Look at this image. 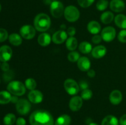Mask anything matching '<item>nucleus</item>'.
Wrapping results in <instances>:
<instances>
[{"mask_svg": "<svg viewBox=\"0 0 126 125\" xmlns=\"http://www.w3.org/2000/svg\"><path fill=\"white\" fill-rule=\"evenodd\" d=\"M29 121L31 125H54V118L48 111L37 110L30 115Z\"/></svg>", "mask_w": 126, "mask_h": 125, "instance_id": "f257e3e1", "label": "nucleus"}, {"mask_svg": "<svg viewBox=\"0 0 126 125\" xmlns=\"http://www.w3.org/2000/svg\"><path fill=\"white\" fill-rule=\"evenodd\" d=\"M51 25V20L48 15L40 13L37 15L34 19V27L39 32L46 31L49 29Z\"/></svg>", "mask_w": 126, "mask_h": 125, "instance_id": "f03ea898", "label": "nucleus"}, {"mask_svg": "<svg viewBox=\"0 0 126 125\" xmlns=\"http://www.w3.org/2000/svg\"><path fill=\"white\" fill-rule=\"evenodd\" d=\"M7 89L11 94L17 96H23L26 92L25 85L22 82L18 80L10 82L7 86Z\"/></svg>", "mask_w": 126, "mask_h": 125, "instance_id": "7ed1b4c3", "label": "nucleus"}, {"mask_svg": "<svg viewBox=\"0 0 126 125\" xmlns=\"http://www.w3.org/2000/svg\"><path fill=\"white\" fill-rule=\"evenodd\" d=\"M63 15L68 22H75L79 18L80 12L76 6L70 5L65 9Z\"/></svg>", "mask_w": 126, "mask_h": 125, "instance_id": "20e7f679", "label": "nucleus"}, {"mask_svg": "<svg viewBox=\"0 0 126 125\" xmlns=\"http://www.w3.org/2000/svg\"><path fill=\"white\" fill-rule=\"evenodd\" d=\"M50 13L55 18H60L64 14V6L62 2L59 1H54L50 3Z\"/></svg>", "mask_w": 126, "mask_h": 125, "instance_id": "39448f33", "label": "nucleus"}, {"mask_svg": "<svg viewBox=\"0 0 126 125\" xmlns=\"http://www.w3.org/2000/svg\"><path fill=\"white\" fill-rule=\"evenodd\" d=\"M16 110L21 115H26L30 112L32 105L30 100L25 99H20L16 105Z\"/></svg>", "mask_w": 126, "mask_h": 125, "instance_id": "423d86ee", "label": "nucleus"}, {"mask_svg": "<svg viewBox=\"0 0 126 125\" xmlns=\"http://www.w3.org/2000/svg\"><path fill=\"white\" fill-rule=\"evenodd\" d=\"M64 88L68 94L70 95H75L79 91V86L78 83L72 78H68L64 82Z\"/></svg>", "mask_w": 126, "mask_h": 125, "instance_id": "0eeeda50", "label": "nucleus"}, {"mask_svg": "<svg viewBox=\"0 0 126 125\" xmlns=\"http://www.w3.org/2000/svg\"><path fill=\"white\" fill-rule=\"evenodd\" d=\"M36 30L34 26L30 25H25L20 29V34L22 38L27 40H31L36 35Z\"/></svg>", "mask_w": 126, "mask_h": 125, "instance_id": "6e6552de", "label": "nucleus"}, {"mask_svg": "<svg viewBox=\"0 0 126 125\" xmlns=\"http://www.w3.org/2000/svg\"><path fill=\"white\" fill-rule=\"evenodd\" d=\"M100 35L102 36V40L107 42H110L115 39L116 31L113 26H107L103 28V30L101 31Z\"/></svg>", "mask_w": 126, "mask_h": 125, "instance_id": "1a4fd4ad", "label": "nucleus"}, {"mask_svg": "<svg viewBox=\"0 0 126 125\" xmlns=\"http://www.w3.org/2000/svg\"><path fill=\"white\" fill-rule=\"evenodd\" d=\"M12 56V50L11 47L4 45L0 47V61L1 62H7Z\"/></svg>", "mask_w": 126, "mask_h": 125, "instance_id": "9d476101", "label": "nucleus"}, {"mask_svg": "<svg viewBox=\"0 0 126 125\" xmlns=\"http://www.w3.org/2000/svg\"><path fill=\"white\" fill-rule=\"evenodd\" d=\"M82 104H83V102H82V98L76 96L72 97L70 99V102H69V107L71 111L77 112L81 109Z\"/></svg>", "mask_w": 126, "mask_h": 125, "instance_id": "9b49d317", "label": "nucleus"}, {"mask_svg": "<svg viewBox=\"0 0 126 125\" xmlns=\"http://www.w3.org/2000/svg\"><path fill=\"white\" fill-rule=\"evenodd\" d=\"M68 39V34L63 30H59L55 32L52 37V40L55 44H62Z\"/></svg>", "mask_w": 126, "mask_h": 125, "instance_id": "f8f14e48", "label": "nucleus"}, {"mask_svg": "<svg viewBox=\"0 0 126 125\" xmlns=\"http://www.w3.org/2000/svg\"><path fill=\"white\" fill-rule=\"evenodd\" d=\"M28 98L30 102L33 104H39L43 101V94L40 91L33 89L28 93Z\"/></svg>", "mask_w": 126, "mask_h": 125, "instance_id": "ddd939ff", "label": "nucleus"}, {"mask_svg": "<svg viewBox=\"0 0 126 125\" xmlns=\"http://www.w3.org/2000/svg\"><path fill=\"white\" fill-rule=\"evenodd\" d=\"M78 67L83 72H87L91 69V63L89 59L86 56H82L77 61Z\"/></svg>", "mask_w": 126, "mask_h": 125, "instance_id": "4468645a", "label": "nucleus"}, {"mask_svg": "<svg viewBox=\"0 0 126 125\" xmlns=\"http://www.w3.org/2000/svg\"><path fill=\"white\" fill-rule=\"evenodd\" d=\"M107 49L105 46L102 45L95 47L92 50V55L94 58L100 59L104 57L107 54Z\"/></svg>", "mask_w": 126, "mask_h": 125, "instance_id": "2eb2a0df", "label": "nucleus"}, {"mask_svg": "<svg viewBox=\"0 0 126 125\" xmlns=\"http://www.w3.org/2000/svg\"><path fill=\"white\" fill-rule=\"evenodd\" d=\"M110 101L113 105H118L123 100V94L121 91L118 89H114L112 91L110 94Z\"/></svg>", "mask_w": 126, "mask_h": 125, "instance_id": "dca6fc26", "label": "nucleus"}, {"mask_svg": "<svg viewBox=\"0 0 126 125\" xmlns=\"http://www.w3.org/2000/svg\"><path fill=\"white\" fill-rule=\"evenodd\" d=\"M125 3L123 0H111L110 3L111 10L114 12H121L125 9Z\"/></svg>", "mask_w": 126, "mask_h": 125, "instance_id": "f3484780", "label": "nucleus"}, {"mask_svg": "<svg viewBox=\"0 0 126 125\" xmlns=\"http://www.w3.org/2000/svg\"><path fill=\"white\" fill-rule=\"evenodd\" d=\"M87 28L88 31L92 34H98L101 31V27L100 24L98 22L95 20L91 21L89 23L87 24Z\"/></svg>", "mask_w": 126, "mask_h": 125, "instance_id": "a211bd4d", "label": "nucleus"}, {"mask_svg": "<svg viewBox=\"0 0 126 125\" xmlns=\"http://www.w3.org/2000/svg\"><path fill=\"white\" fill-rule=\"evenodd\" d=\"M52 38L47 33H43L39 35L38 38V42L41 46L46 47L50 44Z\"/></svg>", "mask_w": 126, "mask_h": 125, "instance_id": "6ab92c4d", "label": "nucleus"}, {"mask_svg": "<svg viewBox=\"0 0 126 125\" xmlns=\"http://www.w3.org/2000/svg\"><path fill=\"white\" fill-rule=\"evenodd\" d=\"M9 41L10 44L14 46H19L22 43V38L20 34L17 33H12L9 36Z\"/></svg>", "mask_w": 126, "mask_h": 125, "instance_id": "aec40b11", "label": "nucleus"}, {"mask_svg": "<svg viewBox=\"0 0 126 125\" xmlns=\"http://www.w3.org/2000/svg\"><path fill=\"white\" fill-rule=\"evenodd\" d=\"M114 23L119 28L126 29V15L124 14H118L114 17Z\"/></svg>", "mask_w": 126, "mask_h": 125, "instance_id": "412c9836", "label": "nucleus"}, {"mask_svg": "<svg viewBox=\"0 0 126 125\" xmlns=\"http://www.w3.org/2000/svg\"><path fill=\"white\" fill-rule=\"evenodd\" d=\"M114 19V15L111 11H106L103 12L100 16V20L105 25L110 24Z\"/></svg>", "mask_w": 126, "mask_h": 125, "instance_id": "4be33fe9", "label": "nucleus"}, {"mask_svg": "<svg viewBox=\"0 0 126 125\" xmlns=\"http://www.w3.org/2000/svg\"><path fill=\"white\" fill-rule=\"evenodd\" d=\"M71 121V117L68 115L63 114L57 118L54 123V125H70Z\"/></svg>", "mask_w": 126, "mask_h": 125, "instance_id": "5701e85b", "label": "nucleus"}, {"mask_svg": "<svg viewBox=\"0 0 126 125\" xmlns=\"http://www.w3.org/2000/svg\"><path fill=\"white\" fill-rule=\"evenodd\" d=\"M119 121L115 116L109 115L106 116L101 123V125H118Z\"/></svg>", "mask_w": 126, "mask_h": 125, "instance_id": "b1692460", "label": "nucleus"}, {"mask_svg": "<svg viewBox=\"0 0 126 125\" xmlns=\"http://www.w3.org/2000/svg\"><path fill=\"white\" fill-rule=\"evenodd\" d=\"M78 42L76 38L74 36L70 37L66 40V47L70 51H75L78 47Z\"/></svg>", "mask_w": 126, "mask_h": 125, "instance_id": "393cba45", "label": "nucleus"}, {"mask_svg": "<svg viewBox=\"0 0 126 125\" xmlns=\"http://www.w3.org/2000/svg\"><path fill=\"white\" fill-rule=\"evenodd\" d=\"M92 46L91 44L87 41H83L81 42L79 45V50L80 52L83 54H88L92 52Z\"/></svg>", "mask_w": 126, "mask_h": 125, "instance_id": "a878e982", "label": "nucleus"}, {"mask_svg": "<svg viewBox=\"0 0 126 125\" xmlns=\"http://www.w3.org/2000/svg\"><path fill=\"white\" fill-rule=\"evenodd\" d=\"M12 96L8 91H0V104H6L11 102Z\"/></svg>", "mask_w": 126, "mask_h": 125, "instance_id": "bb28decb", "label": "nucleus"}, {"mask_svg": "<svg viewBox=\"0 0 126 125\" xmlns=\"http://www.w3.org/2000/svg\"><path fill=\"white\" fill-rule=\"evenodd\" d=\"M16 117L14 114L9 113L5 115L3 118V122L5 125H13L16 122Z\"/></svg>", "mask_w": 126, "mask_h": 125, "instance_id": "cd10ccee", "label": "nucleus"}, {"mask_svg": "<svg viewBox=\"0 0 126 125\" xmlns=\"http://www.w3.org/2000/svg\"><path fill=\"white\" fill-rule=\"evenodd\" d=\"M25 85L26 88L32 91L35 89V88H36L37 83L34 78H28L25 82Z\"/></svg>", "mask_w": 126, "mask_h": 125, "instance_id": "c85d7f7f", "label": "nucleus"}, {"mask_svg": "<svg viewBox=\"0 0 126 125\" xmlns=\"http://www.w3.org/2000/svg\"><path fill=\"white\" fill-rule=\"evenodd\" d=\"M109 5L107 0H99L96 4V8L99 11H103L106 10Z\"/></svg>", "mask_w": 126, "mask_h": 125, "instance_id": "c756f323", "label": "nucleus"}, {"mask_svg": "<svg viewBox=\"0 0 126 125\" xmlns=\"http://www.w3.org/2000/svg\"><path fill=\"white\" fill-rule=\"evenodd\" d=\"M68 60L71 62H77L78 60L79 59L80 55L78 51H71V52L69 53L67 56Z\"/></svg>", "mask_w": 126, "mask_h": 125, "instance_id": "7c9ffc66", "label": "nucleus"}, {"mask_svg": "<svg viewBox=\"0 0 126 125\" xmlns=\"http://www.w3.org/2000/svg\"><path fill=\"white\" fill-rule=\"evenodd\" d=\"M92 96H93V93L92 90L89 88L82 90L81 94V97L84 100H89L92 98Z\"/></svg>", "mask_w": 126, "mask_h": 125, "instance_id": "2f4dec72", "label": "nucleus"}, {"mask_svg": "<svg viewBox=\"0 0 126 125\" xmlns=\"http://www.w3.org/2000/svg\"><path fill=\"white\" fill-rule=\"evenodd\" d=\"M94 1L95 0H78L79 5L83 8L89 7L94 3Z\"/></svg>", "mask_w": 126, "mask_h": 125, "instance_id": "473e14b6", "label": "nucleus"}, {"mask_svg": "<svg viewBox=\"0 0 126 125\" xmlns=\"http://www.w3.org/2000/svg\"><path fill=\"white\" fill-rule=\"evenodd\" d=\"M9 38L8 32L4 28H0V42H3Z\"/></svg>", "mask_w": 126, "mask_h": 125, "instance_id": "72a5a7b5", "label": "nucleus"}, {"mask_svg": "<svg viewBox=\"0 0 126 125\" xmlns=\"http://www.w3.org/2000/svg\"><path fill=\"white\" fill-rule=\"evenodd\" d=\"M118 39L121 43H126V29H123L119 33L118 35Z\"/></svg>", "mask_w": 126, "mask_h": 125, "instance_id": "f704fd0d", "label": "nucleus"}, {"mask_svg": "<svg viewBox=\"0 0 126 125\" xmlns=\"http://www.w3.org/2000/svg\"><path fill=\"white\" fill-rule=\"evenodd\" d=\"M102 38L101 35L95 34L92 38V42L94 44H98L102 42Z\"/></svg>", "mask_w": 126, "mask_h": 125, "instance_id": "c9c22d12", "label": "nucleus"}, {"mask_svg": "<svg viewBox=\"0 0 126 125\" xmlns=\"http://www.w3.org/2000/svg\"><path fill=\"white\" fill-rule=\"evenodd\" d=\"M1 69L3 72H7L9 71V64L7 62H3L1 64Z\"/></svg>", "mask_w": 126, "mask_h": 125, "instance_id": "e433bc0d", "label": "nucleus"}, {"mask_svg": "<svg viewBox=\"0 0 126 125\" xmlns=\"http://www.w3.org/2000/svg\"><path fill=\"white\" fill-rule=\"evenodd\" d=\"M79 88H81L82 90H84V89H86L88 88L89 84L87 83L86 81L82 80L79 82Z\"/></svg>", "mask_w": 126, "mask_h": 125, "instance_id": "4c0bfd02", "label": "nucleus"}, {"mask_svg": "<svg viewBox=\"0 0 126 125\" xmlns=\"http://www.w3.org/2000/svg\"><path fill=\"white\" fill-rule=\"evenodd\" d=\"M66 33H67L68 35L70 36V37L74 36L75 35V34H76V29H75V28H74V27L71 26L70 27V28H68V29H67Z\"/></svg>", "mask_w": 126, "mask_h": 125, "instance_id": "58836bf2", "label": "nucleus"}, {"mask_svg": "<svg viewBox=\"0 0 126 125\" xmlns=\"http://www.w3.org/2000/svg\"><path fill=\"white\" fill-rule=\"evenodd\" d=\"M16 125H26V120L23 118L19 117L16 120Z\"/></svg>", "mask_w": 126, "mask_h": 125, "instance_id": "ea45409f", "label": "nucleus"}, {"mask_svg": "<svg viewBox=\"0 0 126 125\" xmlns=\"http://www.w3.org/2000/svg\"><path fill=\"white\" fill-rule=\"evenodd\" d=\"M120 125H126V114H124L120 118L119 121Z\"/></svg>", "mask_w": 126, "mask_h": 125, "instance_id": "a19ab883", "label": "nucleus"}, {"mask_svg": "<svg viewBox=\"0 0 126 125\" xmlns=\"http://www.w3.org/2000/svg\"><path fill=\"white\" fill-rule=\"evenodd\" d=\"M87 74L90 78H94V77L95 76V71L94 69H90L87 71Z\"/></svg>", "mask_w": 126, "mask_h": 125, "instance_id": "79ce46f5", "label": "nucleus"}, {"mask_svg": "<svg viewBox=\"0 0 126 125\" xmlns=\"http://www.w3.org/2000/svg\"><path fill=\"white\" fill-rule=\"evenodd\" d=\"M19 99L18 98V97L17 96H12V98H11V102L13 103V104H17V102L18 101Z\"/></svg>", "mask_w": 126, "mask_h": 125, "instance_id": "37998d69", "label": "nucleus"}, {"mask_svg": "<svg viewBox=\"0 0 126 125\" xmlns=\"http://www.w3.org/2000/svg\"><path fill=\"white\" fill-rule=\"evenodd\" d=\"M89 125H98V124L95 123H91Z\"/></svg>", "mask_w": 126, "mask_h": 125, "instance_id": "c03bdc74", "label": "nucleus"}, {"mask_svg": "<svg viewBox=\"0 0 126 125\" xmlns=\"http://www.w3.org/2000/svg\"><path fill=\"white\" fill-rule=\"evenodd\" d=\"M1 4H0V12H1Z\"/></svg>", "mask_w": 126, "mask_h": 125, "instance_id": "a18cd8bd", "label": "nucleus"}, {"mask_svg": "<svg viewBox=\"0 0 126 125\" xmlns=\"http://www.w3.org/2000/svg\"><path fill=\"white\" fill-rule=\"evenodd\" d=\"M52 1H57V0H52Z\"/></svg>", "mask_w": 126, "mask_h": 125, "instance_id": "49530a36", "label": "nucleus"}, {"mask_svg": "<svg viewBox=\"0 0 126 125\" xmlns=\"http://www.w3.org/2000/svg\"><path fill=\"white\" fill-rule=\"evenodd\" d=\"M0 67H1V63H0Z\"/></svg>", "mask_w": 126, "mask_h": 125, "instance_id": "de8ad7c7", "label": "nucleus"}, {"mask_svg": "<svg viewBox=\"0 0 126 125\" xmlns=\"http://www.w3.org/2000/svg\"><path fill=\"white\" fill-rule=\"evenodd\" d=\"M0 82H1V80H0Z\"/></svg>", "mask_w": 126, "mask_h": 125, "instance_id": "09e8293b", "label": "nucleus"}, {"mask_svg": "<svg viewBox=\"0 0 126 125\" xmlns=\"http://www.w3.org/2000/svg\"></svg>", "mask_w": 126, "mask_h": 125, "instance_id": "8fccbe9b", "label": "nucleus"}]
</instances>
